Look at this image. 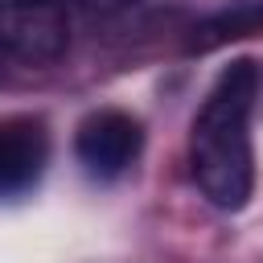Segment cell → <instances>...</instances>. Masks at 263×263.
<instances>
[{"label": "cell", "mask_w": 263, "mask_h": 263, "mask_svg": "<svg viewBox=\"0 0 263 263\" xmlns=\"http://www.w3.org/2000/svg\"><path fill=\"white\" fill-rule=\"evenodd\" d=\"M263 74L255 62H230L210 86L189 127V173L201 197L218 210H242L255 185L251 115Z\"/></svg>", "instance_id": "obj_1"}, {"label": "cell", "mask_w": 263, "mask_h": 263, "mask_svg": "<svg viewBox=\"0 0 263 263\" xmlns=\"http://www.w3.org/2000/svg\"><path fill=\"white\" fill-rule=\"evenodd\" d=\"M70 45L66 0H0V53L25 66H49Z\"/></svg>", "instance_id": "obj_2"}, {"label": "cell", "mask_w": 263, "mask_h": 263, "mask_svg": "<svg viewBox=\"0 0 263 263\" xmlns=\"http://www.w3.org/2000/svg\"><path fill=\"white\" fill-rule=\"evenodd\" d=\"M140 144H144L140 123L127 111L107 107V111H95V115L82 119L74 152H78V160H82V168L90 177L111 181V177H119V173L132 168V160L140 156Z\"/></svg>", "instance_id": "obj_3"}, {"label": "cell", "mask_w": 263, "mask_h": 263, "mask_svg": "<svg viewBox=\"0 0 263 263\" xmlns=\"http://www.w3.org/2000/svg\"><path fill=\"white\" fill-rule=\"evenodd\" d=\"M49 160V136L45 123L33 115L0 119V197L25 193Z\"/></svg>", "instance_id": "obj_4"}, {"label": "cell", "mask_w": 263, "mask_h": 263, "mask_svg": "<svg viewBox=\"0 0 263 263\" xmlns=\"http://www.w3.org/2000/svg\"><path fill=\"white\" fill-rule=\"evenodd\" d=\"M86 8H99V12H115V8H123V4H132V0H82Z\"/></svg>", "instance_id": "obj_5"}, {"label": "cell", "mask_w": 263, "mask_h": 263, "mask_svg": "<svg viewBox=\"0 0 263 263\" xmlns=\"http://www.w3.org/2000/svg\"><path fill=\"white\" fill-rule=\"evenodd\" d=\"M0 58H4V53H0Z\"/></svg>", "instance_id": "obj_6"}]
</instances>
